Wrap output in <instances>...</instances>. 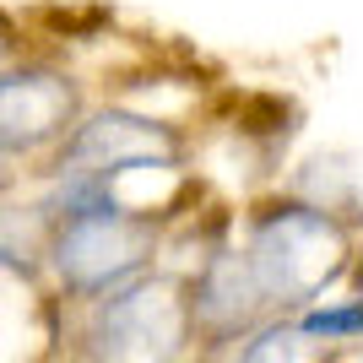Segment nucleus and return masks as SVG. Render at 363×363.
<instances>
[{"mask_svg": "<svg viewBox=\"0 0 363 363\" xmlns=\"http://www.w3.org/2000/svg\"><path fill=\"white\" fill-rule=\"evenodd\" d=\"M174 347H179V309L168 303V293H125L92 325L98 363H168Z\"/></svg>", "mask_w": 363, "mask_h": 363, "instance_id": "f257e3e1", "label": "nucleus"}, {"mask_svg": "<svg viewBox=\"0 0 363 363\" xmlns=\"http://www.w3.org/2000/svg\"><path fill=\"white\" fill-rule=\"evenodd\" d=\"M136 266V239H125L114 217H82L60 244V272L82 288H104Z\"/></svg>", "mask_w": 363, "mask_h": 363, "instance_id": "f03ea898", "label": "nucleus"}, {"mask_svg": "<svg viewBox=\"0 0 363 363\" xmlns=\"http://www.w3.org/2000/svg\"><path fill=\"white\" fill-rule=\"evenodd\" d=\"M298 331L303 336H363V303L358 309H309Z\"/></svg>", "mask_w": 363, "mask_h": 363, "instance_id": "7ed1b4c3", "label": "nucleus"}]
</instances>
